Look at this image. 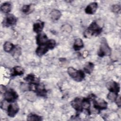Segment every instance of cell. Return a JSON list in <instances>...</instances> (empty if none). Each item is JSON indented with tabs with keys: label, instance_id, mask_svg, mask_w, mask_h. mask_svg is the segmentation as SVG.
Returning <instances> with one entry per match:
<instances>
[{
	"label": "cell",
	"instance_id": "cell-29",
	"mask_svg": "<svg viewBox=\"0 0 121 121\" xmlns=\"http://www.w3.org/2000/svg\"><path fill=\"white\" fill-rule=\"evenodd\" d=\"M112 10L115 13H118L121 10V7L118 5H114L112 7Z\"/></svg>",
	"mask_w": 121,
	"mask_h": 121
},
{
	"label": "cell",
	"instance_id": "cell-2",
	"mask_svg": "<svg viewBox=\"0 0 121 121\" xmlns=\"http://www.w3.org/2000/svg\"><path fill=\"white\" fill-rule=\"evenodd\" d=\"M111 53V50L108 46L105 39H103L101 42L98 55L100 57L104 56H110Z\"/></svg>",
	"mask_w": 121,
	"mask_h": 121
},
{
	"label": "cell",
	"instance_id": "cell-13",
	"mask_svg": "<svg viewBox=\"0 0 121 121\" xmlns=\"http://www.w3.org/2000/svg\"><path fill=\"white\" fill-rule=\"evenodd\" d=\"M44 26V23L40 21L35 22L33 26L34 31L37 33H40L43 30Z\"/></svg>",
	"mask_w": 121,
	"mask_h": 121
},
{
	"label": "cell",
	"instance_id": "cell-20",
	"mask_svg": "<svg viewBox=\"0 0 121 121\" xmlns=\"http://www.w3.org/2000/svg\"><path fill=\"white\" fill-rule=\"evenodd\" d=\"M24 72V69L20 66H16L13 69V72L12 75L13 76L21 75L23 74Z\"/></svg>",
	"mask_w": 121,
	"mask_h": 121
},
{
	"label": "cell",
	"instance_id": "cell-21",
	"mask_svg": "<svg viewBox=\"0 0 121 121\" xmlns=\"http://www.w3.org/2000/svg\"><path fill=\"white\" fill-rule=\"evenodd\" d=\"M94 67V65L92 63L88 62L85 65L84 67V70L87 73L90 74L93 70Z\"/></svg>",
	"mask_w": 121,
	"mask_h": 121
},
{
	"label": "cell",
	"instance_id": "cell-7",
	"mask_svg": "<svg viewBox=\"0 0 121 121\" xmlns=\"http://www.w3.org/2000/svg\"><path fill=\"white\" fill-rule=\"evenodd\" d=\"M106 86L107 88L111 92H114L116 93H118L120 90V86L119 85L113 81L108 82Z\"/></svg>",
	"mask_w": 121,
	"mask_h": 121
},
{
	"label": "cell",
	"instance_id": "cell-10",
	"mask_svg": "<svg viewBox=\"0 0 121 121\" xmlns=\"http://www.w3.org/2000/svg\"><path fill=\"white\" fill-rule=\"evenodd\" d=\"M82 101L80 98H76L71 102V105L77 111H81L82 108Z\"/></svg>",
	"mask_w": 121,
	"mask_h": 121
},
{
	"label": "cell",
	"instance_id": "cell-31",
	"mask_svg": "<svg viewBox=\"0 0 121 121\" xmlns=\"http://www.w3.org/2000/svg\"><path fill=\"white\" fill-rule=\"evenodd\" d=\"M116 103H117V105L119 106H121V98H120V96H119V97H117L116 100H115Z\"/></svg>",
	"mask_w": 121,
	"mask_h": 121
},
{
	"label": "cell",
	"instance_id": "cell-19",
	"mask_svg": "<svg viewBox=\"0 0 121 121\" xmlns=\"http://www.w3.org/2000/svg\"><path fill=\"white\" fill-rule=\"evenodd\" d=\"M25 80L26 81L30 82V83H36L38 84V79L35 77V76L33 74L28 75L27 77L25 78Z\"/></svg>",
	"mask_w": 121,
	"mask_h": 121
},
{
	"label": "cell",
	"instance_id": "cell-16",
	"mask_svg": "<svg viewBox=\"0 0 121 121\" xmlns=\"http://www.w3.org/2000/svg\"><path fill=\"white\" fill-rule=\"evenodd\" d=\"M11 9V6L9 3L6 2L3 3L0 6L1 10L5 13H8L10 12Z\"/></svg>",
	"mask_w": 121,
	"mask_h": 121
},
{
	"label": "cell",
	"instance_id": "cell-11",
	"mask_svg": "<svg viewBox=\"0 0 121 121\" xmlns=\"http://www.w3.org/2000/svg\"><path fill=\"white\" fill-rule=\"evenodd\" d=\"M17 21V19L15 16L12 14H8L5 18L6 25L8 26H12L15 24Z\"/></svg>",
	"mask_w": 121,
	"mask_h": 121
},
{
	"label": "cell",
	"instance_id": "cell-25",
	"mask_svg": "<svg viewBox=\"0 0 121 121\" xmlns=\"http://www.w3.org/2000/svg\"><path fill=\"white\" fill-rule=\"evenodd\" d=\"M56 44V42L55 40L53 39H50L49 40H48L47 43H46L45 45L48 47V48L49 49H53Z\"/></svg>",
	"mask_w": 121,
	"mask_h": 121
},
{
	"label": "cell",
	"instance_id": "cell-27",
	"mask_svg": "<svg viewBox=\"0 0 121 121\" xmlns=\"http://www.w3.org/2000/svg\"><path fill=\"white\" fill-rule=\"evenodd\" d=\"M62 30H63L65 32L69 33L71 31L72 27L69 24H66L62 26Z\"/></svg>",
	"mask_w": 121,
	"mask_h": 121
},
{
	"label": "cell",
	"instance_id": "cell-3",
	"mask_svg": "<svg viewBox=\"0 0 121 121\" xmlns=\"http://www.w3.org/2000/svg\"><path fill=\"white\" fill-rule=\"evenodd\" d=\"M18 95L13 90H10L6 91L5 93L4 97L5 100L9 103H13L17 98Z\"/></svg>",
	"mask_w": 121,
	"mask_h": 121
},
{
	"label": "cell",
	"instance_id": "cell-22",
	"mask_svg": "<svg viewBox=\"0 0 121 121\" xmlns=\"http://www.w3.org/2000/svg\"><path fill=\"white\" fill-rule=\"evenodd\" d=\"M27 120L29 121H41L42 120V118H41V117H40V116H38L36 114L31 113V114H30L28 115Z\"/></svg>",
	"mask_w": 121,
	"mask_h": 121
},
{
	"label": "cell",
	"instance_id": "cell-15",
	"mask_svg": "<svg viewBox=\"0 0 121 121\" xmlns=\"http://www.w3.org/2000/svg\"><path fill=\"white\" fill-rule=\"evenodd\" d=\"M84 46V43L82 40L80 38L77 39L74 43V48L75 50L77 51L81 49Z\"/></svg>",
	"mask_w": 121,
	"mask_h": 121
},
{
	"label": "cell",
	"instance_id": "cell-14",
	"mask_svg": "<svg viewBox=\"0 0 121 121\" xmlns=\"http://www.w3.org/2000/svg\"><path fill=\"white\" fill-rule=\"evenodd\" d=\"M50 15L52 19L53 20H57L60 18L61 16V13L57 9H53L51 12Z\"/></svg>",
	"mask_w": 121,
	"mask_h": 121
},
{
	"label": "cell",
	"instance_id": "cell-6",
	"mask_svg": "<svg viewBox=\"0 0 121 121\" xmlns=\"http://www.w3.org/2000/svg\"><path fill=\"white\" fill-rule=\"evenodd\" d=\"M87 30L94 35V34H98L101 31L102 28L95 22H93L89 26Z\"/></svg>",
	"mask_w": 121,
	"mask_h": 121
},
{
	"label": "cell",
	"instance_id": "cell-12",
	"mask_svg": "<svg viewBox=\"0 0 121 121\" xmlns=\"http://www.w3.org/2000/svg\"><path fill=\"white\" fill-rule=\"evenodd\" d=\"M48 49L45 44L39 45V47L36 50V54L39 56H42L47 52Z\"/></svg>",
	"mask_w": 121,
	"mask_h": 121
},
{
	"label": "cell",
	"instance_id": "cell-9",
	"mask_svg": "<svg viewBox=\"0 0 121 121\" xmlns=\"http://www.w3.org/2000/svg\"><path fill=\"white\" fill-rule=\"evenodd\" d=\"M98 5L96 2H92L89 4L86 8L85 12L88 14H93L97 9Z\"/></svg>",
	"mask_w": 121,
	"mask_h": 121
},
{
	"label": "cell",
	"instance_id": "cell-1",
	"mask_svg": "<svg viewBox=\"0 0 121 121\" xmlns=\"http://www.w3.org/2000/svg\"><path fill=\"white\" fill-rule=\"evenodd\" d=\"M68 73L70 77L77 81H81L85 77V74L82 70H77L71 67L68 68Z\"/></svg>",
	"mask_w": 121,
	"mask_h": 121
},
{
	"label": "cell",
	"instance_id": "cell-5",
	"mask_svg": "<svg viewBox=\"0 0 121 121\" xmlns=\"http://www.w3.org/2000/svg\"><path fill=\"white\" fill-rule=\"evenodd\" d=\"M94 106L95 109L100 110L105 109L107 106V104L104 99H98L94 101Z\"/></svg>",
	"mask_w": 121,
	"mask_h": 121
},
{
	"label": "cell",
	"instance_id": "cell-18",
	"mask_svg": "<svg viewBox=\"0 0 121 121\" xmlns=\"http://www.w3.org/2000/svg\"><path fill=\"white\" fill-rule=\"evenodd\" d=\"M15 48L14 45L10 42H6L3 45V49L6 52H10Z\"/></svg>",
	"mask_w": 121,
	"mask_h": 121
},
{
	"label": "cell",
	"instance_id": "cell-32",
	"mask_svg": "<svg viewBox=\"0 0 121 121\" xmlns=\"http://www.w3.org/2000/svg\"><path fill=\"white\" fill-rule=\"evenodd\" d=\"M0 92L1 93H5L6 91V89L5 86H4L2 85H0Z\"/></svg>",
	"mask_w": 121,
	"mask_h": 121
},
{
	"label": "cell",
	"instance_id": "cell-28",
	"mask_svg": "<svg viewBox=\"0 0 121 121\" xmlns=\"http://www.w3.org/2000/svg\"><path fill=\"white\" fill-rule=\"evenodd\" d=\"M35 98H36L35 95L33 93L30 92V93H28L27 94L26 98L27 99H28L29 101H34V100H35Z\"/></svg>",
	"mask_w": 121,
	"mask_h": 121
},
{
	"label": "cell",
	"instance_id": "cell-30",
	"mask_svg": "<svg viewBox=\"0 0 121 121\" xmlns=\"http://www.w3.org/2000/svg\"><path fill=\"white\" fill-rule=\"evenodd\" d=\"M20 88L23 91H27L29 90V85H27V84L23 83V84H22L20 86Z\"/></svg>",
	"mask_w": 121,
	"mask_h": 121
},
{
	"label": "cell",
	"instance_id": "cell-24",
	"mask_svg": "<svg viewBox=\"0 0 121 121\" xmlns=\"http://www.w3.org/2000/svg\"><path fill=\"white\" fill-rule=\"evenodd\" d=\"M117 96V93L114 92L110 91L107 95V98L111 101H115Z\"/></svg>",
	"mask_w": 121,
	"mask_h": 121
},
{
	"label": "cell",
	"instance_id": "cell-17",
	"mask_svg": "<svg viewBox=\"0 0 121 121\" xmlns=\"http://www.w3.org/2000/svg\"><path fill=\"white\" fill-rule=\"evenodd\" d=\"M90 102L88 99L85 98L82 100V109H84L88 111L89 113H90L89 110L90 108Z\"/></svg>",
	"mask_w": 121,
	"mask_h": 121
},
{
	"label": "cell",
	"instance_id": "cell-8",
	"mask_svg": "<svg viewBox=\"0 0 121 121\" xmlns=\"http://www.w3.org/2000/svg\"><path fill=\"white\" fill-rule=\"evenodd\" d=\"M48 41V38L44 33H39L36 36L37 43L39 45L45 44Z\"/></svg>",
	"mask_w": 121,
	"mask_h": 121
},
{
	"label": "cell",
	"instance_id": "cell-23",
	"mask_svg": "<svg viewBox=\"0 0 121 121\" xmlns=\"http://www.w3.org/2000/svg\"><path fill=\"white\" fill-rule=\"evenodd\" d=\"M33 9L34 6L33 5H24L22 8V11L26 14H28L33 11Z\"/></svg>",
	"mask_w": 121,
	"mask_h": 121
},
{
	"label": "cell",
	"instance_id": "cell-26",
	"mask_svg": "<svg viewBox=\"0 0 121 121\" xmlns=\"http://www.w3.org/2000/svg\"><path fill=\"white\" fill-rule=\"evenodd\" d=\"M9 102H8L6 100H3L2 102H1L0 104V107L1 109L3 110H7L8 108V107L9 104H8Z\"/></svg>",
	"mask_w": 121,
	"mask_h": 121
},
{
	"label": "cell",
	"instance_id": "cell-4",
	"mask_svg": "<svg viewBox=\"0 0 121 121\" xmlns=\"http://www.w3.org/2000/svg\"><path fill=\"white\" fill-rule=\"evenodd\" d=\"M8 115L11 117H13L19 111V107L17 103L13 102L10 104L7 109Z\"/></svg>",
	"mask_w": 121,
	"mask_h": 121
}]
</instances>
